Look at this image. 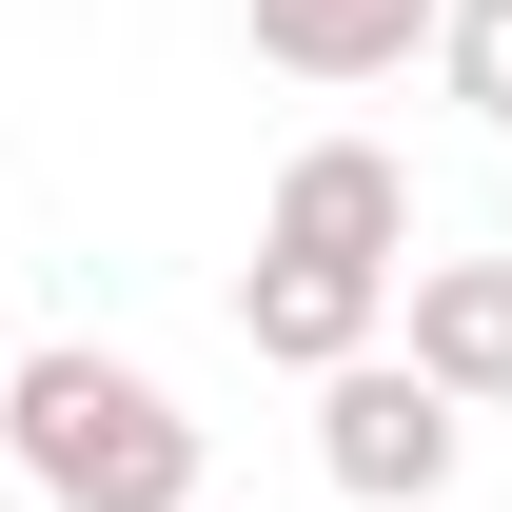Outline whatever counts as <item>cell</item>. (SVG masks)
<instances>
[{"label":"cell","mask_w":512,"mask_h":512,"mask_svg":"<svg viewBox=\"0 0 512 512\" xmlns=\"http://www.w3.org/2000/svg\"><path fill=\"white\" fill-rule=\"evenodd\" d=\"M0 453H20L60 512H197V414L138 375V355H99V335L0 355Z\"/></svg>","instance_id":"cell-1"},{"label":"cell","mask_w":512,"mask_h":512,"mask_svg":"<svg viewBox=\"0 0 512 512\" xmlns=\"http://www.w3.org/2000/svg\"><path fill=\"white\" fill-rule=\"evenodd\" d=\"M453 453H473V434H453V394L414 375V355L316 375V473H335L355 512H434V493H453Z\"/></svg>","instance_id":"cell-2"},{"label":"cell","mask_w":512,"mask_h":512,"mask_svg":"<svg viewBox=\"0 0 512 512\" xmlns=\"http://www.w3.org/2000/svg\"><path fill=\"white\" fill-rule=\"evenodd\" d=\"M394 296H414V276H335V256H276V237H256L237 335L276 355V375H355V355H394Z\"/></svg>","instance_id":"cell-3"},{"label":"cell","mask_w":512,"mask_h":512,"mask_svg":"<svg viewBox=\"0 0 512 512\" xmlns=\"http://www.w3.org/2000/svg\"><path fill=\"white\" fill-rule=\"evenodd\" d=\"M276 256H335V276H414V178L375 138H296L276 178Z\"/></svg>","instance_id":"cell-4"},{"label":"cell","mask_w":512,"mask_h":512,"mask_svg":"<svg viewBox=\"0 0 512 512\" xmlns=\"http://www.w3.org/2000/svg\"><path fill=\"white\" fill-rule=\"evenodd\" d=\"M394 355H414V375L453 394V414H493L512 394V256H414V296H394Z\"/></svg>","instance_id":"cell-5"},{"label":"cell","mask_w":512,"mask_h":512,"mask_svg":"<svg viewBox=\"0 0 512 512\" xmlns=\"http://www.w3.org/2000/svg\"><path fill=\"white\" fill-rule=\"evenodd\" d=\"M434 40H453V0H256L276 79H414Z\"/></svg>","instance_id":"cell-6"},{"label":"cell","mask_w":512,"mask_h":512,"mask_svg":"<svg viewBox=\"0 0 512 512\" xmlns=\"http://www.w3.org/2000/svg\"><path fill=\"white\" fill-rule=\"evenodd\" d=\"M434 79L473 99V119H512V0H453V40H434Z\"/></svg>","instance_id":"cell-7"}]
</instances>
